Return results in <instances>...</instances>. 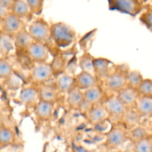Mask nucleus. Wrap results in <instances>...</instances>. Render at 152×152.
Masks as SVG:
<instances>
[{
  "label": "nucleus",
  "instance_id": "11",
  "mask_svg": "<svg viewBox=\"0 0 152 152\" xmlns=\"http://www.w3.org/2000/svg\"><path fill=\"white\" fill-rule=\"evenodd\" d=\"M84 116L93 126L99 125L108 121L107 112L102 103L93 105Z\"/></svg>",
  "mask_w": 152,
  "mask_h": 152
},
{
  "label": "nucleus",
  "instance_id": "21",
  "mask_svg": "<svg viewBox=\"0 0 152 152\" xmlns=\"http://www.w3.org/2000/svg\"><path fill=\"white\" fill-rule=\"evenodd\" d=\"M66 94V102L69 108L72 110H79L84 101L83 91L75 86Z\"/></svg>",
  "mask_w": 152,
  "mask_h": 152
},
{
  "label": "nucleus",
  "instance_id": "18",
  "mask_svg": "<svg viewBox=\"0 0 152 152\" xmlns=\"http://www.w3.org/2000/svg\"><path fill=\"white\" fill-rule=\"evenodd\" d=\"M116 95L126 107H129L134 106L140 94L137 88L126 86L118 91L116 93Z\"/></svg>",
  "mask_w": 152,
  "mask_h": 152
},
{
  "label": "nucleus",
  "instance_id": "14",
  "mask_svg": "<svg viewBox=\"0 0 152 152\" xmlns=\"http://www.w3.org/2000/svg\"><path fill=\"white\" fill-rule=\"evenodd\" d=\"M13 39L16 52L21 54H26L28 48L34 42L27 29L17 33L13 36Z\"/></svg>",
  "mask_w": 152,
  "mask_h": 152
},
{
  "label": "nucleus",
  "instance_id": "35",
  "mask_svg": "<svg viewBox=\"0 0 152 152\" xmlns=\"http://www.w3.org/2000/svg\"><path fill=\"white\" fill-rule=\"evenodd\" d=\"M6 86L11 89H17L22 84L21 80L15 74H12L10 78L5 80Z\"/></svg>",
  "mask_w": 152,
  "mask_h": 152
},
{
  "label": "nucleus",
  "instance_id": "20",
  "mask_svg": "<svg viewBox=\"0 0 152 152\" xmlns=\"http://www.w3.org/2000/svg\"><path fill=\"white\" fill-rule=\"evenodd\" d=\"M74 78L75 86L82 90L94 86L100 85L94 75L84 71L81 70L74 76Z\"/></svg>",
  "mask_w": 152,
  "mask_h": 152
},
{
  "label": "nucleus",
  "instance_id": "1",
  "mask_svg": "<svg viewBox=\"0 0 152 152\" xmlns=\"http://www.w3.org/2000/svg\"><path fill=\"white\" fill-rule=\"evenodd\" d=\"M129 71L126 64H114L109 74L101 87L106 94H116L126 86V75Z\"/></svg>",
  "mask_w": 152,
  "mask_h": 152
},
{
  "label": "nucleus",
  "instance_id": "2",
  "mask_svg": "<svg viewBox=\"0 0 152 152\" xmlns=\"http://www.w3.org/2000/svg\"><path fill=\"white\" fill-rule=\"evenodd\" d=\"M75 37V31L69 24L62 21L50 24V39L57 46L67 47L74 42Z\"/></svg>",
  "mask_w": 152,
  "mask_h": 152
},
{
  "label": "nucleus",
  "instance_id": "4",
  "mask_svg": "<svg viewBox=\"0 0 152 152\" xmlns=\"http://www.w3.org/2000/svg\"><path fill=\"white\" fill-rule=\"evenodd\" d=\"M111 125V128L106 134L104 143L106 148L109 150L117 148L128 140V131L121 123Z\"/></svg>",
  "mask_w": 152,
  "mask_h": 152
},
{
  "label": "nucleus",
  "instance_id": "33",
  "mask_svg": "<svg viewBox=\"0 0 152 152\" xmlns=\"http://www.w3.org/2000/svg\"><path fill=\"white\" fill-rule=\"evenodd\" d=\"M137 90L140 95L152 97V80L144 78Z\"/></svg>",
  "mask_w": 152,
  "mask_h": 152
},
{
  "label": "nucleus",
  "instance_id": "5",
  "mask_svg": "<svg viewBox=\"0 0 152 152\" xmlns=\"http://www.w3.org/2000/svg\"><path fill=\"white\" fill-rule=\"evenodd\" d=\"M28 31L34 41L46 43L50 39V25L42 17L33 20L28 26Z\"/></svg>",
  "mask_w": 152,
  "mask_h": 152
},
{
  "label": "nucleus",
  "instance_id": "32",
  "mask_svg": "<svg viewBox=\"0 0 152 152\" xmlns=\"http://www.w3.org/2000/svg\"><path fill=\"white\" fill-rule=\"evenodd\" d=\"M14 74L11 64L4 57H0V79L7 80Z\"/></svg>",
  "mask_w": 152,
  "mask_h": 152
},
{
  "label": "nucleus",
  "instance_id": "17",
  "mask_svg": "<svg viewBox=\"0 0 152 152\" xmlns=\"http://www.w3.org/2000/svg\"><path fill=\"white\" fill-rule=\"evenodd\" d=\"M83 91L84 100L92 105L102 103L106 96V94L100 85L91 87Z\"/></svg>",
  "mask_w": 152,
  "mask_h": 152
},
{
  "label": "nucleus",
  "instance_id": "22",
  "mask_svg": "<svg viewBox=\"0 0 152 152\" xmlns=\"http://www.w3.org/2000/svg\"><path fill=\"white\" fill-rule=\"evenodd\" d=\"M134 108L142 117H151L152 115V97L139 95Z\"/></svg>",
  "mask_w": 152,
  "mask_h": 152
},
{
  "label": "nucleus",
  "instance_id": "40",
  "mask_svg": "<svg viewBox=\"0 0 152 152\" xmlns=\"http://www.w3.org/2000/svg\"><path fill=\"white\" fill-rule=\"evenodd\" d=\"M151 122H152V115H151Z\"/></svg>",
  "mask_w": 152,
  "mask_h": 152
},
{
  "label": "nucleus",
  "instance_id": "19",
  "mask_svg": "<svg viewBox=\"0 0 152 152\" xmlns=\"http://www.w3.org/2000/svg\"><path fill=\"white\" fill-rule=\"evenodd\" d=\"M141 118L142 116L134 106L126 107L123 115L121 124L127 131H129L141 124Z\"/></svg>",
  "mask_w": 152,
  "mask_h": 152
},
{
  "label": "nucleus",
  "instance_id": "31",
  "mask_svg": "<svg viewBox=\"0 0 152 152\" xmlns=\"http://www.w3.org/2000/svg\"><path fill=\"white\" fill-rule=\"evenodd\" d=\"M143 79L142 75L138 70L129 69L126 75V86L137 88Z\"/></svg>",
  "mask_w": 152,
  "mask_h": 152
},
{
  "label": "nucleus",
  "instance_id": "16",
  "mask_svg": "<svg viewBox=\"0 0 152 152\" xmlns=\"http://www.w3.org/2000/svg\"><path fill=\"white\" fill-rule=\"evenodd\" d=\"M55 104L39 100L34 108L36 117L40 121H48L52 119L55 114Z\"/></svg>",
  "mask_w": 152,
  "mask_h": 152
},
{
  "label": "nucleus",
  "instance_id": "8",
  "mask_svg": "<svg viewBox=\"0 0 152 152\" xmlns=\"http://www.w3.org/2000/svg\"><path fill=\"white\" fill-rule=\"evenodd\" d=\"M109 8L122 12L136 15L141 10L138 0H109Z\"/></svg>",
  "mask_w": 152,
  "mask_h": 152
},
{
  "label": "nucleus",
  "instance_id": "28",
  "mask_svg": "<svg viewBox=\"0 0 152 152\" xmlns=\"http://www.w3.org/2000/svg\"><path fill=\"white\" fill-rule=\"evenodd\" d=\"M94 58V57L91 55L88 51L84 52L78 59V66L80 69L82 71L88 72L94 75L93 66Z\"/></svg>",
  "mask_w": 152,
  "mask_h": 152
},
{
  "label": "nucleus",
  "instance_id": "34",
  "mask_svg": "<svg viewBox=\"0 0 152 152\" xmlns=\"http://www.w3.org/2000/svg\"><path fill=\"white\" fill-rule=\"evenodd\" d=\"M31 12L33 14L40 15L43 9L44 0H26Z\"/></svg>",
  "mask_w": 152,
  "mask_h": 152
},
{
  "label": "nucleus",
  "instance_id": "7",
  "mask_svg": "<svg viewBox=\"0 0 152 152\" xmlns=\"http://www.w3.org/2000/svg\"><path fill=\"white\" fill-rule=\"evenodd\" d=\"M0 29L2 33L13 37L18 32L26 29V24L24 20L10 11L0 21Z\"/></svg>",
  "mask_w": 152,
  "mask_h": 152
},
{
  "label": "nucleus",
  "instance_id": "37",
  "mask_svg": "<svg viewBox=\"0 0 152 152\" xmlns=\"http://www.w3.org/2000/svg\"><path fill=\"white\" fill-rule=\"evenodd\" d=\"M14 2V0H0V4L11 11Z\"/></svg>",
  "mask_w": 152,
  "mask_h": 152
},
{
  "label": "nucleus",
  "instance_id": "41",
  "mask_svg": "<svg viewBox=\"0 0 152 152\" xmlns=\"http://www.w3.org/2000/svg\"><path fill=\"white\" fill-rule=\"evenodd\" d=\"M1 33V29H0V34Z\"/></svg>",
  "mask_w": 152,
  "mask_h": 152
},
{
  "label": "nucleus",
  "instance_id": "13",
  "mask_svg": "<svg viewBox=\"0 0 152 152\" xmlns=\"http://www.w3.org/2000/svg\"><path fill=\"white\" fill-rule=\"evenodd\" d=\"M39 100L55 104L61 94L55 84H42L37 86Z\"/></svg>",
  "mask_w": 152,
  "mask_h": 152
},
{
  "label": "nucleus",
  "instance_id": "27",
  "mask_svg": "<svg viewBox=\"0 0 152 152\" xmlns=\"http://www.w3.org/2000/svg\"><path fill=\"white\" fill-rule=\"evenodd\" d=\"M14 48L13 37L1 32L0 34V57L7 56Z\"/></svg>",
  "mask_w": 152,
  "mask_h": 152
},
{
  "label": "nucleus",
  "instance_id": "25",
  "mask_svg": "<svg viewBox=\"0 0 152 152\" xmlns=\"http://www.w3.org/2000/svg\"><path fill=\"white\" fill-rule=\"evenodd\" d=\"M15 140L16 134L12 128L4 126L0 130V148L12 145Z\"/></svg>",
  "mask_w": 152,
  "mask_h": 152
},
{
  "label": "nucleus",
  "instance_id": "23",
  "mask_svg": "<svg viewBox=\"0 0 152 152\" xmlns=\"http://www.w3.org/2000/svg\"><path fill=\"white\" fill-rule=\"evenodd\" d=\"M11 12L23 20H30L33 15L26 0L15 1Z\"/></svg>",
  "mask_w": 152,
  "mask_h": 152
},
{
  "label": "nucleus",
  "instance_id": "15",
  "mask_svg": "<svg viewBox=\"0 0 152 152\" xmlns=\"http://www.w3.org/2000/svg\"><path fill=\"white\" fill-rule=\"evenodd\" d=\"M55 77L54 84L60 93L66 94L75 86L74 76L66 71Z\"/></svg>",
  "mask_w": 152,
  "mask_h": 152
},
{
  "label": "nucleus",
  "instance_id": "24",
  "mask_svg": "<svg viewBox=\"0 0 152 152\" xmlns=\"http://www.w3.org/2000/svg\"><path fill=\"white\" fill-rule=\"evenodd\" d=\"M152 134L148 129L141 124L128 131V139L132 144L139 141Z\"/></svg>",
  "mask_w": 152,
  "mask_h": 152
},
{
  "label": "nucleus",
  "instance_id": "42",
  "mask_svg": "<svg viewBox=\"0 0 152 152\" xmlns=\"http://www.w3.org/2000/svg\"><path fill=\"white\" fill-rule=\"evenodd\" d=\"M14 1H17V0H14Z\"/></svg>",
  "mask_w": 152,
  "mask_h": 152
},
{
  "label": "nucleus",
  "instance_id": "9",
  "mask_svg": "<svg viewBox=\"0 0 152 152\" xmlns=\"http://www.w3.org/2000/svg\"><path fill=\"white\" fill-rule=\"evenodd\" d=\"M114 64L111 61L105 58L99 57L94 58L93 66L94 76L100 86L109 74Z\"/></svg>",
  "mask_w": 152,
  "mask_h": 152
},
{
  "label": "nucleus",
  "instance_id": "10",
  "mask_svg": "<svg viewBox=\"0 0 152 152\" xmlns=\"http://www.w3.org/2000/svg\"><path fill=\"white\" fill-rule=\"evenodd\" d=\"M26 55L34 63L47 62L49 51L45 44L34 41L28 48Z\"/></svg>",
  "mask_w": 152,
  "mask_h": 152
},
{
  "label": "nucleus",
  "instance_id": "39",
  "mask_svg": "<svg viewBox=\"0 0 152 152\" xmlns=\"http://www.w3.org/2000/svg\"><path fill=\"white\" fill-rule=\"evenodd\" d=\"M5 126L4 122H2V121L1 120V119H0V130Z\"/></svg>",
  "mask_w": 152,
  "mask_h": 152
},
{
  "label": "nucleus",
  "instance_id": "12",
  "mask_svg": "<svg viewBox=\"0 0 152 152\" xmlns=\"http://www.w3.org/2000/svg\"><path fill=\"white\" fill-rule=\"evenodd\" d=\"M18 98L20 102L27 108L34 109L39 101L37 87L33 86L23 87Z\"/></svg>",
  "mask_w": 152,
  "mask_h": 152
},
{
  "label": "nucleus",
  "instance_id": "29",
  "mask_svg": "<svg viewBox=\"0 0 152 152\" xmlns=\"http://www.w3.org/2000/svg\"><path fill=\"white\" fill-rule=\"evenodd\" d=\"M97 31V28H94L93 30L86 33L80 39L79 45L80 48L83 50V52L88 51V50L91 48L92 43L95 39Z\"/></svg>",
  "mask_w": 152,
  "mask_h": 152
},
{
  "label": "nucleus",
  "instance_id": "3",
  "mask_svg": "<svg viewBox=\"0 0 152 152\" xmlns=\"http://www.w3.org/2000/svg\"><path fill=\"white\" fill-rule=\"evenodd\" d=\"M102 103L107 112L109 122L111 124L121 123L126 107L116 94H106Z\"/></svg>",
  "mask_w": 152,
  "mask_h": 152
},
{
  "label": "nucleus",
  "instance_id": "26",
  "mask_svg": "<svg viewBox=\"0 0 152 152\" xmlns=\"http://www.w3.org/2000/svg\"><path fill=\"white\" fill-rule=\"evenodd\" d=\"M54 77L64 72L68 66V62L66 57L63 55L58 54L53 58L50 62Z\"/></svg>",
  "mask_w": 152,
  "mask_h": 152
},
{
  "label": "nucleus",
  "instance_id": "30",
  "mask_svg": "<svg viewBox=\"0 0 152 152\" xmlns=\"http://www.w3.org/2000/svg\"><path fill=\"white\" fill-rule=\"evenodd\" d=\"M132 144L134 151L152 152V134Z\"/></svg>",
  "mask_w": 152,
  "mask_h": 152
},
{
  "label": "nucleus",
  "instance_id": "6",
  "mask_svg": "<svg viewBox=\"0 0 152 152\" xmlns=\"http://www.w3.org/2000/svg\"><path fill=\"white\" fill-rule=\"evenodd\" d=\"M54 76L50 63H35L30 69L29 79L33 84L39 85L49 81Z\"/></svg>",
  "mask_w": 152,
  "mask_h": 152
},
{
  "label": "nucleus",
  "instance_id": "43",
  "mask_svg": "<svg viewBox=\"0 0 152 152\" xmlns=\"http://www.w3.org/2000/svg\"><path fill=\"white\" fill-rule=\"evenodd\" d=\"M108 1H109V0H108Z\"/></svg>",
  "mask_w": 152,
  "mask_h": 152
},
{
  "label": "nucleus",
  "instance_id": "38",
  "mask_svg": "<svg viewBox=\"0 0 152 152\" xmlns=\"http://www.w3.org/2000/svg\"><path fill=\"white\" fill-rule=\"evenodd\" d=\"M11 11L7 9L4 7H3L2 5L0 4V21L5 17Z\"/></svg>",
  "mask_w": 152,
  "mask_h": 152
},
{
  "label": "nucleus",
  "instance_id": "36",
  "mask_svg": "<svg viewBox=\"0 0 152 152\" xmlns=\"http://www.w3.org/2000/svg\"><path fill=\"white\" fill-rule=\"evenodd\" d=\"M140 20L152 33V11L143 13L140 17Z\"/></svg>",
  "mask_w": 152,
  "mask_h": 152
}]
</instances>
